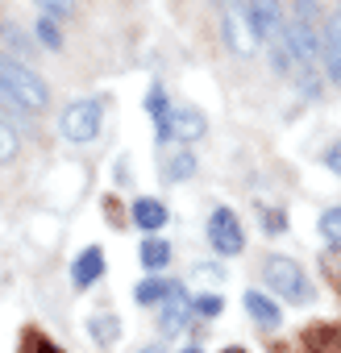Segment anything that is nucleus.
Listing matches in <instances>:
<instances>
[{
    "mask_svg": "<svg viewBox=\"0 0 341 353\" xmlns=\"http://www.w3.org/2000/svg\"><path fill=\"white\" fill-rule=\"evenodd\" d=\"M17 150H21V141H17V133L0 121V162H13L17 158Z\"/></svg>",
    "mask_w": 341,
    "mask_h": 353,
    "instance_id": "412c9836",
    "label": "nucleus"
},
{
    "mask_svg": "<svg viewBox=\"0 0 341 353\" xmlns=\"http://www.w3.org/2000/svg\"><path fill=\"white\" fill-rule=\"evenodd\" d=\"M0 42L13 46V50L21 54V63H26V59H34V50H38V38H34V34H26V30H21V26H13V21L0 26Z\"/></svg>",
    "mask_w": 341,
    "mask_h": 353,
    "instance_id": "ddd939ff",
    "label": "nucleus"
},
{
    "mask_svg": "<svg viewBox=\"0 0 341 353\" xmlns=\"http://www.w3.org/2000/svg\"><path fill=\"white\" fill-rule=\"evenodd\" d=\"M38 353H63V349H55L50 341H38Z\"/></svg>",
    "mask_w": 341,
    "mask_h": 353,
    "instance_id": "bb28decb",
    "label": "nucleus"
},
{
    "mask_svg": "<svg viewBox=\"0 0 341 353\" xmlns=\"http://www.w3.org/2000/svg\"><path fill=\"white\" fill-rule=\"evenodd\" d=\"M34 38H38V46H46V50H63V26L55 21V17H38V26H34Z\"/></svg>",
    "mask_w": 341,
    "mask_h": 353,
    "instance_id": "dca6fc26",
    "label": "nucleus"
},
{
    "mask_svg": "<svg viewBox=\"0 0 341 353\" xmlns=\"http://www.w3.org/2000/svg\"><path fill=\"white\" fill-rule=\"evenodd\" d=\"M262 279H266V287L275 295H283L295 307H304V303L316 299V291H312V283H308V274H304V266L295 258H283V254L262 258Z\"/></svg>",
    "mask_w": 341,
    "mask_h": 353,
    "instance_id": "f03ea898",
    "label": "nucleus"
},
{
    "mask_svg": "<svg viewBox=\"0 0 341 353\" xmlns=\"http://www.w3.org/2000/svg\"><path fill=\"white\" fill-rule=\"evenodd\" d=\"M221 30H225V42H229V46H233L237 54H254V46H258V38L250 34V26H246L242 17H233V13H229V17L221 21Z\"/></svg>",
    "mask_w": 341,
    "mask_h": 353,
    "instance_id": "9d476101",
    "label": "nucleus"
},
{
    "mask_svg": "<svg viewBox=\"0 0 341 353\" xmlns=\"http://www.w3.org/2000/svg\"><path fill=\"white\" fill-rule=\"evenodd\" d=\"M221 353H246V349H242V345H233V349H221Z\"/></svg>",
    "mask_w": 341,
    "mask_h": 353,
    "instance_id": "c85d7f7f",
    "label": "nucleus"
},
{
    "mask_svg": "<svg viewBox=\"0 0 341 353\" xmlns=\"http://www.w3.org/2000/svg\"><path fill=\"white\" fill-rule=\"evenodd\" d=\"M133 225L154 237V233L166 225V208H162L158 200H133Z\"/></svg>",
    "mask_w": 341,
    "mask_h": 353,
    "instance_id": "9b49d317",
    "label": "nucleus"
},
{
    "mask_svg": "<svg viewBox=\"0 0 341 353\" xmlns=\"http://www.w3.org/2000/svg\"><path fill=\"white\" fill-rule=\"evenodd\" d=\"M146 108H150V117H154V121H162V117L170 112V104H166V92H162V88H150V96H146Z\"/></svg>",
    "mask_w": 341,
    "mask_h": 353,
    "instance_id": "5701e85b",
    "label": "nucleus"
},
{
    "mask_svg": "<svg viewBox=\"0 0 341 353\" xmlns=\"http://www.w3.org/2000/svg\"><path fill=\"white\" fill-rule=\"evenodd\" d=\"M320 233H324V241L341 245V204L329 208V212H320Z\"/></svg>",
    "mask_w": 341,
    "mask_h": 353,
    "instance_id": "aec40b11",
    "label": "nucleus"
},
{
    "mask_svg": "<svg viewBox=\"0 0 341 353\" xmlns=\"http://www.w3.org/2000/svg\"><path fill=\"white\" fill-rule=\"evenodd\" d=\"M0 96L13 100V104H21L26 112H42V108L50 104L46 79H42L30 63H21V59H13V54H0Z\"/></svg>",
    "mask_w": 341,
    "mask_h": 353,
    "instance_id": "f257e3e1",
    "label": "nucleus"
},
{
    "mask_svg": "<svg viewBox=\"0 0 341 353\" xmlns=\"http://www.w3.org/2000/svg\"><path fill=\"white\" fill-rule=\"evenodd\" d=\"M154 137H158V145L170 141V137L196 141V137H204V112H196V108H170L162 121H154Z\"/></svg>",
    "mask_w": 341,
    "mask_h": 353,
    "instance_id": "20e7f679",
    "label": "nucleus"
},
{
    "mask_svg": "<svg viewBox=\"0 0 341 353\" xmlns=\"http://www.w3.org/2000/svg\"><path fill=\"white\" fill-rule=\"evenodd\" d=\"M88 332H92V341H96L100 349H108V345H117V336H121V324H117V316L100 312V316H92V320H88Z\"/></svg>",
    "mask_w": 341,
    "mask_h": 353,
    "instance_id": "4468645a",
    "label": "nucleus"
},
{
    "mask_svg": "<svg viewBox=\"0 0 341 353\" xmlns=\"http://www.w3.org/2000/svg\"><path fill=\"white\" fill-rule=\"evenodd\" d=\"M137 258H142V266H146V270H162V266L170 262V245H166L162 237H146Z\"/></svg>",
    "mask_w": 341,
    "mask_h": 353,
    "instance_id": "2eb2a0df",
    "label": "nucleus"
},
{
    "mask_svg": "<svg viewBox=\"0 0 341 353\" xmlns=\"http://www.w3.org/2000/svg\"><path fill=\"white\" fill-rule=\"evenodd\" d=\"M137 353H162V345H146V349H137Z\"/></svg>",
    "mask_w": 341,
    "mask_h": 353,
    "instance_id": "cd10ccee",
    "label": "nucleus"
},
{
    "mask_svg": "<svg viewBox=\"0 0 341 353\" xmlns=\"http://www.w3.org/2000/svg\"><path fill=\"white\" fill-rule=\"evenodd\" d=\"M162 174H166L170 183H184V179H192V174H196V158L184 150V154H175V158H170V162L162 166Z\"/></svg>",
    "mask_w": 341,
    "mask_h": 353,
    "instance_id": "f3484780",
    "label": "nucleus"
},
{
    "mask_svg": "<svg viewBox=\"0 0 341 353\" xmlns=\"http://www.w3.org/2000/svg\"><path fill=\"white\" fill-rule=\"evenodd\" d=\"M320 71L329 75V83L341 88V13L324 21V34H320Z\"/></svg>",
    "mask_w": 341,
    "mask_h": 353,
    "instance_id": "6e6552de",
    "label": "nucleus"
},
{
    "mask_svg": "<svg viewBox=\"0 0 341 353\" xmlns=\"http://www.w3.org/2000/svg\"><path fill=\"white\" fill-rule=\"evenodd\" d=\"M208 241L221 258H233L246 250V233H242V221L229 212V208H217L213 221H208Z\"/></svg>",
    "mask_w": 341,
    "mask_h": 353,
    "instance_id": "39448f33",
    "label": "nucleus"
},
{
    "mask_svg": "<svg viewBox=\"0 0 341 353\" xmlns=\"http://www.w3.org/2000/svg\"><path fill=\"white\" fill-rule=\"evenodd\" d=\"M192 316H196V299H192L179 283H170L166 299L158 303V328H162V332H184Z\"/></svg>",
    "mask_w": 341,
    "mask_h": 353,
    "instance_id": "423d86ee",
    "label": "nucleus"
},
{
    "mask_svg": "<svg viewBox=\"0 0 341 353\" xmlns=\"http://www.w3.org/2000/svg\"><path fill=\"white\" fill-rule=\"evenodd\" d=\"M184 353H200V349H196V345H192V349H184Z\"/></svg>",
    "mask_w": 341,
    "mask_h": 353,
    "instance_id": "c756f323",
    "label": "nucleus"
},
{
    "mask_svg": "<svg viewBox=\"0 0 341 353\" xmlns=\"http://www.w3.org/2000/svg\"><path fill=\"white\" fill-rule=\"evenodd\" d=\"M329 345H333V328L329 324H308L304 328V349L308 353H324Z\"/></svg>",
    "mask_w": 341,
    "mask_h": 353,
    "instance_id": "6ab92c4d",
    "label": "nucleus"
},
{
    "mask_svg": "<svg viewBox=\"0 0 341 353\" xmlns=\"http://www.w3.org/2000/svg\"><path fill=\"white\" fill-rule=\"evenodd\" d=\"M100 121H104V104H100V100H71V104L63 108V117H59V133H63L67 141L84 145V141H96Z\"/></svg>",
    "mask_w": 341,
    "mask_h": 353,
    "instance_id": "7ed1b4c3",
    "label": "nucleus"
},
{
    "mask_svg": "<svg viewBox=\"0 0 341 353\" xmlns=\"http://www.w3.org/2000/svg\"><path fill=\"white\" fill-rule=\"evenodd\" d=\"M246 26L258 42H275L283 34V9L279 0H250L246 5Z\"/></svg>",
    "mask_w": 341,
    "mask_h": 353,
    "instance_id": "0eeeda50",
    "label": "nucleus"
},
{
    "mask_svg": "<svg viewBox=\"0 0 341 353\" xmlns=\"http://www.w3.org/2000/svg\"><path fill=\"white\" fill-rule=\"evenodd\" d=\"M246 312H250L262 328H279V320H283V316H279V307H275L262 291H246Z\"/></svg>",
    "mask_w": 341,
    "mask_h": 353,
    "instance_id": "f8f14e48",
    "label": "nucleus"
},
{
    "mask_svg": "<svg viewBox=\"0 0 341 353\" xmlns=\"http://www.w3.org/2000/svg\"><path fill=\"white\" fill-rule=\"evenodd\" d=\"M100 274H104V250H100V245H88V250L75 258V266H71V283H75V287H92Z\"/></svg>",
    "mask_w": 341,
    "mask_h": 353,
    "instance_id": "1a4fd4ad",
    "label": "nucleus"
},
{
    "mask_svg": "<svg viewBox=\"0 0 341 353\" xmlns=\"http://www.w3.org/2000/svg\"><path fill=\"white\" fill-rule=\"evenodd\" d=\"M324 166H329V170H333V174H341V141H337V145H329V150H324Z\"/></svg>",
    "mask_w": 341,
    "mask_h": 353,
    "instance_id": "a878e982",
    "label": "nucleus"
},
{
    "mask_svg": "<svg viewBox=\"0 0 341 353\" xmlns=\"http://www.w3.org/2000/svg\"><path fill=\"white\" fill-rule=\"evenodd\" d=\"M196 312L200 316H217L221 312V299L217 295H196Z\"/></svg>",
    "mask_w": 341,
    "mask_h": 353,
    "instance_id": "393cba45",
    "label": "nucleus"
},
{
    "mask_svg": "<svg viewBox=\"0 0 341 353\" xmlns=\"http://www.w3.org/2000/svg\"><path fill=\"white\" fill-rule=\"evenodd\" d=\"M258 221L266 225V233H283V229H287V216H283L279 208H262V204H258Z\"/></svg>",
    "mask_w": 341,
    "mask_h": 353,
    "instance_id": "b1692460",
    "label": "nucleus"
},
{
    "mask_svg": "<svg viewBox=\"0 0 341 353\" xmlns=\"http://www.w3.org/2000/svg\"><path fill=\"white\" fill-rule=\"evenodd\" d=\"M166 291H170V283H162V279H142L133 295H137V303H142V307H154V303H162V299H166Z\"/></svg>",
    "mask_w": 341,
    "mask_h": 353,
    "instance_id": "a211bd4d",
    "label": "nucleus"
},
{
    "mask_svg": "<svg viewBox=\"0 0 341 353\" xmlns=\"http://www.w3.org/2000/svg\"><path fill=\"white\" fill-rule=\"evenodd\" d=\"M34 5H38L46 17H55V21H63V17L75 13V0H34Z\"/></svg>",
    "mask_w": 341,
    "mask_h": 353,
    "instance_id": "4be33fe9",
    "label": "nucleus"
}]
</instances>
